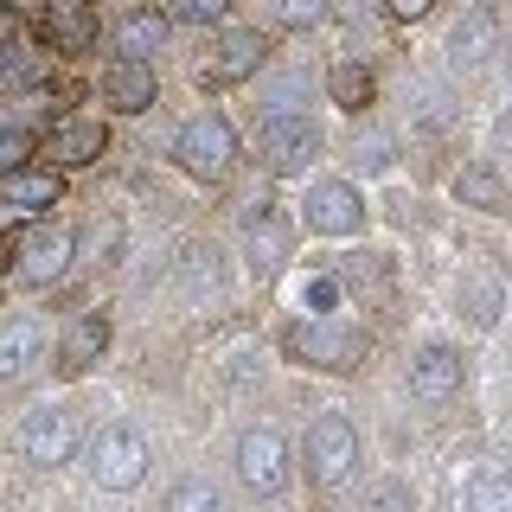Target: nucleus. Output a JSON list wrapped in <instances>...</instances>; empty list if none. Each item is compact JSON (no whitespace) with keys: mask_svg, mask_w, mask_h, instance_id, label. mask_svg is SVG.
I'll use <instances>...</instances> for the list:
<instances>
[{"mask_svg":"<svg viewBox=\"0 0 512 512\" xmlns=\"http://www.w3.org/2000/svg\"><path fill=\"white\" fill-rule=\"evenodd\" d=\"M282 352L308 372H333V378H352L365 359H372V333L346 314H308V320H288L282 333Z\"/></svg>","mask_w":512,"mask_h":512,"instance_id":"1","label":"nucleus"},{"mask_svg":"<svg viewBox=\"0 0 512 512\" xmlns=\"http://www.w3.org/2000/svg\"><path fill=\"white\" fill-rule=\"evenodd\" d=\"M359 423H352L346 410H320L314 423H308V436H301L295 448V461H301V474H308V487L314 493H340L352 474H359Z\"/></svg>","mask_w":512,"mask_h":512,"instance_id":"2","label":"nucleus"},{"mask_svg":"<svg viewBox=\"0 0 512 512\" xmlns=\"http://www.w3.org/2000/svg\"><path fill=\"white\" fill-rule=\"evenodd\" d=\"M77 461H84L96 493H135L141 480H148L154 448H148V436H141L135 423H103L84 448H77Z\"/></svg>","mask_w":512,"mask_h":512,"instance_id":"3","label":"nucleus"},{"mask_svg":"<svg viewBox=\"0 0 512 512\" xmlns=\"http://www.w3.org/2000/svg\"><path fill=\"white\" fill-rule=\"evenodd\" d=\"M327 154V128L308 122V109H276L256 128V160L269 180H308V167Z\"/></svg>","mask_w":512,"mask_h":512,"instance_id":"4","label":"nucleus"},{"mask_svg":"<svg viewBox=\"0 0 512 512\" xmlns=\"http://www.w3.org/2000/svg\"><path fill=\"white\" fill-rule=\"evenodd\" d=\"M173 167L199 186H224L237 167V128L218 116V109H199L173 128Z\"/></svg>","mask_w":512,"mask_h":512,"instance_id":"5","label":"nucleus"},{"mask_svg":"<svg viewBox=\"0 0 512 512\" xmlns=\"http://www.w3.org/2000/svg\"><path fill=\"white\" fill-rule=\"evenodd\" d=\"M231 474H237V487H244L250 500H282L288 480H295V448L282 442V429L256 423V429H244V436L231 442Z\"/></svg>","mask_w":512,"mask_h":512,"instance_id":"6","label":"nucleus"},{"mask_svg":"<svg viewBox=\"0 0 512 512\" xmlns=\"http://www.w3.org/2000/svg\"><path fill=\"white\" fill-rule=\"evenodd\" d=\"M295 224L308 237H365L372 205H365L359 180H308V192L295 205Z\"/></svg>","mask_w":512,"mask_h":512,"instance_id":"7","label":"nucleus"},{"mask_svg":"<svg viewBox=\"0 0 512 512\" xmlns=\"http://www.w3.org/2000/svg\"><path fill=\"white\" fill-rule=\"evenodd\" d=\"M77 263V231L64 218H32L20 231V250H13V282L20 288H52L71 276Z\"/></svg>","mask_w":512,"mask_h":512,"instance_id":"8","label":"nucleus"},{"mask_svg":"<svg viewBox=\"0 0 512 512\" xmlns=\"http://www.w3.org/2000/svg\"><path fill=\"white\" fill-rule=\"evenodd\" d=\"M13 448H20V461L32 474H52L64 468V461H77V416L64 410V404H39V410H26L20 416V429H13Z\"/></svg>","mask_w":512,"mask_h":512,"instance_id":"9","label":"nucleus"},{"mask_svg":"<svg viewBox=\"0 0 512 512\" xmlns=\"http://www.w3.org/2000/svg\"><path fill=\"white\" fill-rule=\"evenodd\" d=\"M461 384H468V352H461V346L429 340V346H416V352H410V372H404L410 404L442 410V404H455V397H461Z\"/></svg>","mask_w":512,"mask_h":512,"instance_id":"10","label":"nucleus"},{"mask_svg":"<svg viewBox=\"0 0 512 512\" xmlns=\"http://www.w3.org/2000/svg\"><path fill=\"white\" fill-rule=\"evenodd\" d=\"M269 64V39L256 26H218V52L199 64V90H231L250 84L256 71Z\"/></svg>","mask_w":512,"mask_h":512,"instance_id":"11","label":"nucleus"},{"mask_svg":"<svg viewBox=\"0 0 512 512\" xmlns=\"http://www.w3.org/2000/svg\"><path fill=\"white\" fill-rule=\"evenodd\" d=\"M32 32H39V45L52 58H84L96 45V32H103V20H96L90 0H45L32 13Z\"/></svg>","mask_w":512,"mask_h":512,"instance_id":"12","label":"nucleus"},{"mask_svg":"<svg viewBox=\"0 0 512 512\" xmlns=\"http://www.w3.org/2000/svg\"><path fill=\"white\" fill-rule=\"evenodd\" d=\"M109 340H116V320H109L103 308L71 314V320H64V333H58V346H52V372H58V378L96 372V359L109 352Z\"/></svg>","mask_w":512,"mask_h":512,"instance_id":"13","label":"nucleus"},{"mask_svg":"<svg viewBox=\"0 0 512 512\" xmlns=\"http://www.w3.org/2000/svg\"><path fill=\"white\" fill-rule=\"evenodd\" d=\"M45 365H52V333H45V320H0V384H26L39 378Z\"/></svg>","mask_w":512,"mask_h":512,"instance_id":"14","label":"nucleus"},{"mask_svg":"<svg viewBox=\"0 0 512 512\" xmlns=\"http://www.w3.org/2000/svg\"><path fill=\"white\" fill-rule=\"evenodd\" d=\"M493 52H500V7H468L455 20V32H448V71L455 77H474V71H487Z\"/></svg>","mask_w":512,"mask_h":512,"instance_id":"15","label":"nucleus"},{"mask_svg":"<svg viewBox=\"0 0 512 512\" xmlns=\"http://www.w3.org/2000/svg\"><path fill=\"white\" fill-rule=\"evenodd\" d=\"M103 103H109V116H148L160 103L154 58H109L103 64Z\"/></svg>","mask_w":512,"mask_h":512,"instance_id":"16","label":"nucleus"},{"mask_svg":"<svg viewBox=\"0 0 512 512\" xmlns=\"http://www.w3.org/2000/svg\"><path fill=\"white\" fill-rule=\"evenodd\" d=\"M39 148L52 154V167H90V160L109 154V122L103 116H58L52 128L39 135Z\"/></svg>","mask_w":512,"mask_h":512,"instance_id":"17","label":"nucleus"},{"mask_svg":"<svg viewBox=\"0 0 512 512\" xmlns=\"http://www.w3.org/2000/svg\"><path fill=\"white\" fill-rule=\"evenodd\" d=\"M0 205L26 218H52V205H64V167H7L0 173Z\"/></svg>","mask_w":512,"mask_h":512,"instance_id":"18","label":"nucleus"},{"mask_svg":"<svg viewBox=\"0 0 512 512\" xmlns=\"http://www.w3.org/2000/svg\"><path fill=\"white\" fill-rule=\"evenodd\" d=\"M244 244H250V269H263V276H276L288 263V218L276 212V199L244 205Z\"/></svg>","mask_w":512,"mask_h":512,"instance_id":"19","label":"nucleus"},{"mask_svg":"<svg viewBox=\"0 0 512 512\" xmlns=\"http://www.w3.org/2000/svg\"><path fill=\"white\" fill-rule=\"evenodd\" d=\"M455 205H468V212H487V218H506V212H512L506 173L493 167V160H461V167H455Z\"/></svg>","mask_w":512,"mask_h":512,"instance_id":"20","label":"nucleus"},{"mask_svg":"<svg viewBox=\"0 0 512 512\" xmlns=\"http://www.w3.org/2000/svg\"><path fill=\"white\" fill-rule=\"evenodd\" d=\"M455 512H512V461H474L468 480L455 487Z\"/></svg>","mask_w":512,"mask_h":512,"instance_id":"21","label":"nucleus"},{"mask_svg":"<svg viewBox=\"0 0 512 512\" xmlns=\"http://www.w3.org/2000/svg\"><path fill=\"white\" fill-rule=\"evenodd\" d=\"M455 308L474 333H493L500 327V308H506V282L487 276V269H468V276L455 282Z\"/></svg>","mask_w":512,"mask_h":512,"instance_id":"22","label":"nucleus"},{"mask_svg":"<svg viewBox=\"0 0 512 512\" xmlns=\"http://www.w3.org/2000/svg\"><path fill=\"white\" fill-rule=\"evenodd\" d=\"M167 32H173V20L160 7H128L116 20V58H160Z\"/></svg>","mask_w":512,"mask_h":512,"instance_id":"23","label":"nucleus"},{"mask_svg":"<svg viewBox=\"0 0 512 512\" xmlns=\"http://www.w3.org/2000/svg\"><path fill=\"white\" fill-rule=\"evenodd\" d=\"M173 276H180V288L192 301L224 295V250L212 244V237H192V244L180 250V263H173Z\"/></svg>","mask_w":512,"mask_h":512,"instance_id":"24","label":"nucleus"},{"mask_svg":"<svg viewBox=\"0 0 512 512\" xmlns=\"http://www.w3.org/2000/svg\"><path fill=\"white\" fill-rule=\"evenodd\" d=\"M327 96L346 109V116H372V103H378V71L365 58H340L327 71Z\"/></svg>","mask_w":512,"mask_h":512,"instance_id":"25","label":"nucleus"},{"mask_svg":"<svg viewBox=\"0 0 512 512\" xmlns=\"http://www.w3.org/2000/svg\"><path fill=\"white\" fill-rule=\"evenodd\" d=\"M160 512H231V506H224L218 480L186 474V480H173V487H167V506H160Z\"/></svg>","mask_w":512,"mask_h":512,"instance_id":"26","label":"nucleus"},{"mask_svg":"<svg viewBox=\"0 0 512 512\" xmlns=\"http://www.w3.org/2000/svg\"><path fill=\"white\" fill-rule=\"evenodd\" d=\"M160 13H167L173 26H192V32L231 26V0H160Z\"/></svg>","mask_w":512,"mask_h":512,"instance_id":"27","label":"nucleus"},{"mask_svg":"<svg viewBox=\"0 0 512 512\" xmlns=\"http://www.w3.org/2000/svg\"><path fill=\"white\" fill-rule=\"evenodd\" d=\"M301 308H308V314H340L346 308V282L340 276H333V269H320V276H308V282H301Z\"/></svg>","mask_w":512,"mask_h":512,"instance_id":"28","label":"nucleus"},{"mask_svg":"<svg viewBox=\"0 0 512 512\" xmlns=\"http://www.w3.org/2000/svg\"><path fill=\"white\" fill-rule=\"evenodd\" d=\"M365 512H416L410 480H378V487L365 493Z\"/></svg>","mask_w":512,"mask_h":512,"instance_id":"29","label":"nucleus"},{"mask_svg":"<svg viewBox=\"0 0 512 512\" xmlns=\"http://www.w3.org/2000/svg\"><path fill=\"white\" fill-rule=\"evenodd\" d=\"M391 154H397V141H391V135H365V141H352V160H359V173H384V167H391Z\"/></svg>","mask_w":512,"mask_h":512,"instance_id":"30","label":"nucleus"},{"mask_svg":"<svg viewBox=\"0 0 512 512\" xmlns=\"http://www.w3.org/2000/svg\"><path fill=\"white\" fill-rule=\"evenodd\" d=\"M333 20V0H282V26H327Z\"/></svg>","mask_w":512,"mask_h":512,"instance_id":"31","label":"nucleus"},{"mask_svg":"<svg viewBox=\"0 0 512 512\" xmlns=\"http://www.w3.org/2000/svg\"><path fill=\"white\" fill-rule=\"evenodd\" d=\"M32 148H39V135H26V128H7V122H0V173H7V167H26Z\"/></svg>","mask_w":512,"mask_h":512,"instance_id":"32","label":"nucleus"},{"mask_svg":"<svg viewBox=\"0 0 512 512\" xmlns=\"http://www.w3.org/2000/svg\"><path fill=\"white\" fill-rule=\"evenodd\" d=\"M384 13H391V20H404V26H416V20H429V13H436V0H378Z\"/></svg>","mask_w":512,"mask_h":512,"instance_id":"33","label":"nucleus"},{"mask_svg":"<svg viewBox=\"0 0 512 512\" xmlns=\"http://www.w3.org/2000/svg\"><path fill=\"white\" fill-rule=\"evenodd\" d=\"M487 148H493V154H512V103L500 109V116H493V128H487Z\"/></svg>","mask_w":512,"mask_h":512,"instance_id":"34","label":"nucleus"},{"mask_svg":"<svg viewBox=\"0 0 512 512\" xmlns=\"http://www.w3.org/2000/svg\"><path fill=\"white\" fill-rule=\"evenodd\" d=\"M39 7H45V0H0V13H26V20H32Z\"/></svg>","mask_w":512,"mask_h":512,"instance_id":"35","label":"nucleus"},{"mask_svg":"<svg viewBox=\"0 0 512 512\" xmlns=\"http://www.w3.org/2000/svg\"><path fill=\"white\" fill-rule=\"evenodd\" d=\"M506 77H512V52H506Z\"/></svg>","mask_w":512,"mask_h":512,"instance_id":"36","label":"nucleus"}]
</instances>
